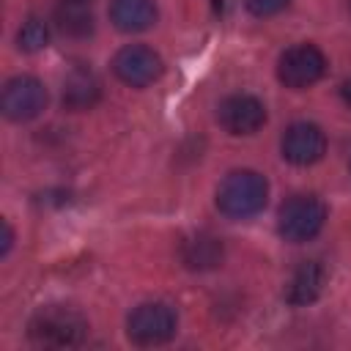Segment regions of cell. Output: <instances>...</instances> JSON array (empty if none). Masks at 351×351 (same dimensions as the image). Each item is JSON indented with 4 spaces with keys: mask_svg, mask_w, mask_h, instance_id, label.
I'll use <instances>...</instances> for the list:
<instances>
[{
    "mask_svg": "<svg viewBox=\"0 0 351 351\" xmlns=\"http://www.w3.org/2000/svg\"><path fill=\"white\" fill-rule=\"evenodd\" d=\"M269 184L255 170H233L217 186V208L230 219H247L263 211Z\"/></svg>",
    "mask_w": 351,
    "mask_h": 351,
    "instance_id": "6da1fadb",
    "label": "cell"
},
{
    "mask_svg": "<svg viewBox=\"0 0 351 351\" xmlns=\"http://www.w3.org/2000/svg\"><path fill=\"white\" fill-rule=\"evenodd\" d=\"M27 335L36 346H47V348H71L80 346L88 335V321L82 318V313H77L74 307H63V304H49L41 307L27 326Z\"/></svg>",
    "mask_w": 351,
    "mask_h": 351,
    "instance_id": "7a4b0ae2",
    "label": "cell"
},
{
    "mask_svg": "<svg viewBox=\"0 0 351 351\" xmlns=\"http://www.w3.org/2000/svg\"><path fill=\"white\" fill-rule=\"evenodd\" d=\"M324 219H326V206L318 197L293 195L291 200L282 203L277 228L285 241H307V239L318 236V230L324 228Z\"/></svg>",
    "mask_w": 351,
    "mask_h": 351,
    "instance_id": "3957f363",
    "label": "cell"
},
{
    "mask_svg": "<svg viewBox=\"0 0 351 351\" xmlns=\"http://www.w3.org/2000/svg\"><path fill=\"white\" fill-rule=\"evenodd\" d=\"M326 71V58L315 44H293L277 60V77L285 88L302 90L315 85Z\"/></svg>",
    "mask_w": 351,
    "mask_h": 351,
    "instance_id": "277c9868",
    "label": "cell"
},
{
    "mask_svg": "<svg viewBox=\"0 0 351 351\" xmlns=\"http://www.w3.org/2000/svg\"><path fill=\"white\" fill-rule=\"evenodd\" d=\"M126 332L137 346H162L176 335V313L165 302H145L132 310Z\"/></svg>",
    "mask_w": 351,
    "mask_h": 351,
    "instance_id": "5b68a950",
    "label": "cell"
},
{
    "mask_svg": "<svg viewBox=\"0 0 351 351\" xmlns=\"http://www.w3.org/2000/svg\"><path fill=\"white\" fill-rule=\"evenodd\" d=\"M112 71L123 85L145 88V85H151L162 77L165 63H162L159 52H154L151 47L129 44V47L118 49V55L112 58Z\"/></svg>",
    "mask_w": 351,
    "mask_h": 351,
    "instance_id": "8992f818",
    "label": "cell"
},
{
    "mask_svg": "<svg viewBox=\"0 0 351 351\" xmlns=\"http://www.w3.org/2000/svg\"><path fill=\"white\" fill-rule=\"evenodd\" d=\"M3 112L8 121H33L41 115V110L47 107V88L36 80V77H14L5 82L3 88Z\"/></svg>",
    "mask_w": 351,
    "mask_h": 351,
    "instance_id": "52a82bcc",
    "label": "cell"
},
{
    "mask_svg": "<svg viewBox=\"0 0 351 351\" xmlns=\"http://www.w3.org/2000/svg\"><path fill=\"white\" fill-rule=\"evenodd\" d=\"M326 154V134L321 132V126L307 123V121H296L285 129L282 134V156L291 165L307 167L315 165L321 156Z\"/></svg>",
    "mask_w": 351,
    "mask_h": 351,
    "instance_id": "ba28073f",
    "label": "cell"
},
{
    "mask_svg": "<svg viewBox=\"0 0 351 351\" xmlns=\"http://www.w3.org/2000/svg\"><path fill=\"white\" fill-rule=\"evenodd\" d=\"M217 118H219L222 129L230 134H255L266 123V107L261 99H255L250 93H236L219 104Z\"/></svg>",
    "mask_w": 351,
    "mask_h": 351,
    "instance_id": "9c48e42d",
    "label": "cell"
},
{
    "mask_svg": "<svg viewBox=\"0 0 351 351\" xmlns=\"http://www.w3.org/2000/svg\"><path fill=\"white\" fill-rule=\"evenodd\" d=\"M110 22L121 33H143L156 22V0H110Z\"/></svg>",
    "mask_w": 351,
    "mask_h": 351,
    "instance_id": "30bf717a",
    "label": "cell"
},
{
    "mask_svg": "<svg viewBox=\"0 0 351 351\" xmlns=\"http://www.w3.org/2000/svg\"><path fill=\"white\" fill-rule=\"evenodd\" d=\"M101 96V85L96 80V74L90 69H71L66 82H63V104L66 110H74V112H82V110H90Z\"/></svg>",
    "mask_w": 351,
    "mask_h": 351,
    "instance_id": "8fae6325",
    "label": "cell"
},
{
    "mask_svg": "<svg viewBox=\"0 0 351 351\" xmlns=\"http://www.w3.org/2000/svg\"><path fill=\"white\" fill-rule=\"evenodd\" d=\"M324 282H326L324 266L315 263V261H304L293 271V277L288 282V302L291 304H310V302H315L321 296V291H324Z\"/></svg>",
    "mask_w": 351,
    "mask_h": 351,
    "instance_id": "7c38bea8",
    "label": "cell"
},
{
    "mask_svg": "<svg viewBox=\"0 0 351 351\" xmlns=\"http://www.w3.org/2000/svg\"><path fill=\"white\" fill-rule=\"evenodd\" d=\"M58 27L71 36V38H85L88 33H93V14H90V3H74V0H60L58 5Z\"/></svg>",
    "mask_w": 351,
    "mask_h": 351,
    "instance_id": "4fadbf2b",
    "label": "cell"
},
{
    "mask_svg": "<svg viewBox=\"0 0 351 351\" xmlns=\"http://www.w3.org/2000/svg\"><path fill=\"white\" fill-rule=\"evenodd\" d=\"M222 258V244L211 236H197L184 247V263L189 269H211Z\"/></svg>",
    "mask_w": 351,
    "mask_h": 351,
    "instance_id": "5bb4252c",
    "label": "cell"
},
{
    "mask_svg": "<svg viewBox=\"0 0 351 351\" xmlns=\"http://www.w3.org/2000/svg\"><path fill=\"white\" fill-rule=\"evenodd\" d=\"M16 44H19V49H25V52H38V49H44V47L49 44V30H47V25H44L38 16H30V19L19 27Z\"/></svg>",
    "mask_w": 351,
    "mask_h": 351,
    "instance_id": "9a60e30c",
    "label": "cell"
},
{
    "mask_svg": "<svg viewBox=\"0 0 351 351\" xmlns=\"http://www.w3.org/2000/svg\"><path fill=\"white\" fill-rule=\"evenodd\" d=\"M244 3H247V11L255 16H271L288 5V0H244Z\"/></svg>",
    "mask_w": 351,
    "mask_h": 351,
    "instance_id": "2e32d148",
    "label": "cell"
},
{
    "mask_svg": "<svg viewBox=\"0 0 351 351\" xmlns=\"http://www.w3.org/2000/svg\"><path fill=\"white\" fill-rule=\"evenodd\" d=\"M11 244H14V230H11L8 222H3V255H8Z\"/></svg>",
    "mask_w": 351,
    "mask_h": 351,
    "instance_id": "e0dca14e",
    "label": "cell"
},
{
    "mask_svg": "<svg viewBox=\"0 0 351 351\" xmlns=\"http://www.w3.org/2000/svg\"><path fill=\"white\" fill-rule=\"evenodd\" d=\"M340 99H343V101L351 107V80H346V82L340 85Z\"/></svg>",
    "mask_w": 351,
    "mask_h": 351,
    "instance_id": "ac0fdd59",
    "label": "cell"
},
{
    "mask_svg": "<svg viewBox=\"0 0 351 351\" xmlns=\"http://www.w3.org/2000/svg\"><path fill=\"white\" fill-rule=\"evenodd\" d=\"M74 3H90V0H74Z\"/></svg>",
    "mask_w": 351,
    "mask_h": 351,
    "instance_id": "d6986e66",
    "label": "cell"
}]
</instances>
